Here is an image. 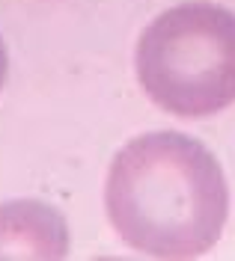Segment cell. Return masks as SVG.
<instances>
[{"label": "cell", "instance_id": "obj_1", "mask_svg": "<svg viewBox=\"0 0 235 261\" xmlns=\"http://www.w3.org/2000/svg\"><path fill=\"white\" fill-rule=\"evenodd\" d=\"M110 226L152 258H200L218 244L229 190L218 158L179 130H155L119 151L104 187Z\"/></svg>", "mask_w": 235, "mask_h": 261}, {"label": "cell", "instance_id": "obj_2", "mask_svg": "<svg viewBox=\"0 0 235 261\" xmlns=\"http://www.w3.org/2000/svg\"><path fill=\"white\" fill-rule=\"evenodd\" d=\"M143 92L173 116L202 119L235 104V15L182 3L143 30L134 50Z\"/></svg>", "mask_w": 235, "mask_h": 261}, {"label": "cell", "instance_id": "obj_3", "mask_svg": "<svg viewBox=\"0 0 235 261\" xmlns=\"http://www.w3.org/2000/svg\"><path fill=\"white\" fill-rule=\"evenodd\" d=\"M68 228L51 205L24 199L0 205V258H66Z\"/></svg>", "mask_w": 235, "mask_h": 261}, {"label": "cell", "instance_id": "obj_4", "mask_svg": "<svg viewBox=\"0 0 235 261\" xmlns=\"http://www.w3.org/2000/svg\"><path fill=\"white\" fill-rule=\"evenodd\" d=\"M6 68H9V60H6V48H3V39H0V89L6 83Z\"/></svg>", "mask_w": 235, "mask_h": 261}]
</instances>
